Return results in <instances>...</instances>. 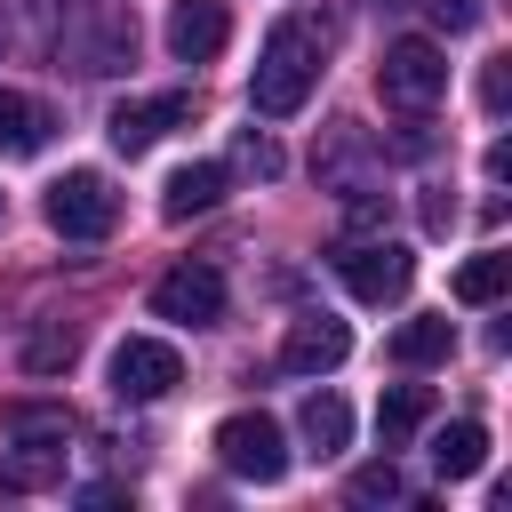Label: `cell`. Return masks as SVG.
<instances>
[{
	"label": "cell",
	"mask_w": 512,
	"mask_h": 512,
	"mask_svg": "<svg viewBox=\"0 0 512 512\" xmlns=\"http://www.w3.org/2000/svg\"><path fill=\"white\" fill-rule=\"evenodd\" d=\"M224 40H232L224 0H176L168 8V56L176 64H208V56H224Z\"/></svg>",
	"instance_id": "obj_9"
},
{
	"label": "cell",
	"mask_w": 512,
	"mask_h": 512,
	"mask_svg": "<svg viewBox=\"0 0 512 512\" xmlns=\"http://www.w3.org/2000/svg\"><path fill=\"white\" fill-rule=\"evenodd\" d=\"M0 40H8V32H0Z\"/></svg>",
	"instance_id": "obj_25"
},
{
	"label": "cell",
	"mask_w": 512,
	"mask_h": 512,
	"mask_svg": "<svg viewBox=\"0 0 512 512\" xmlns=\"http://www.w3.org/2000/svg\"><path fill=\"white\" fill-rule=\"evenodd\" d=\"M240 168H256V176H280V152H272V144L248 128V136H240Z\"/></svg>",
	"instance_id": "obj_22"
},
{
	"label": "cell",
	"mask_w": 512,
	"mask_h": 512,
	"mask_svg": "<svg viewBox=\"0 0 512 512\" xmlns=\"http://www.w3.org/2000/svg\"><path fill=\"white\" fill-rule=\"evenodd\" d=\"M504 288H512V256H504V248L464 256V264H456V280H448V296H456V304H496Z\"/></svg>",
	"instance_id": "obj_15"
},
{
	"label": "cell",
	"mask_w": 512,
	"mask_h": 512,
	"mask_svg": "<svg viewBox=\"0 0 512 512\" xmlns=\"http://www.w3.org/2000/svg\"><path fill=\"white\" fill-rule=\"evenodd\" d=\"M72 352H80L72 328H40V336L24 344V368H32V376H56V368H72Z\"/></svg>",
	"instance_id": "obj_21"
},
{
	"label": "cell",
	"mask_w": 512,
	"mask_h": 512,
	"mask_svg": "<svg viewBox=\"0 0 512 512\" xmlns=\"http://www.w3.org/2000/svg\"><path fill=\"white\" fill-rule=\"evenodd\" d=\"M344 496H352V504H400V496H408V480H400V464H392V456H376V464H360V472H352V488H344Z\"/></svg>",
	"instance_id": "obj_20"
},
{
	"label": "cell",
	"mask_w": 512,
	"mask_h": 512,
	"mask_svg": "<svg viewBox=\"0 0 512 512\" xmlns=\"http://www.w3.org/2000/svg\"><path fill=\"white\" fill-rule=\"evenodd\" d=\"M152 312L176 320V328L224 320V272H216V264H176V272H160V280H152Z\"/></svg>",
	"instance_id": "obj_7"
},
{
	"label": "cell",
	"mask_w": 512,
	"mask_h": 512,
	"mask_svg": "<svg viewBox=\"0 0 512 512\" xmlns=\"http://www.w3.org/2000/svg\"><path fill=\"white\" fill-rule=\"evenodd\" d=\"M480 464H488V432H480L472 416H464V424H440V440H432V472H440V480H472Z\"/></svg>",
	"instance_id": "obj_16"
},
{
	"label": "cell",
	"mask_w": 512,
	"mask_h": 512,
	"mask_svg": "<svg viewBox=\"0 0 512 512\" xmlns=\"http://www.w3.org/2000/svg\"><path fill=\"white\" fill-rule=\"evenodd\" d=\"M176 384H184L176 344H160V336H128V344H112V400L152 408V400H168Z\"/></svg>",
	"instance_id": "obj_6"
},
{
	"label": "cell",
	"mask_w": 512,
	"mask_h": 512,
	"mask_svg": "<svg viewBox=\"0 0 512 512\" xmlns=\"http://www.w3.org/2000/svg\"><path fill=\"white\" fill-rule=\"evenodd\" d=\"M344 352H352V328H344V320H328V312H312V320H296V328H288L280 368H288V376H328V368H344Z\"/></svg>",
	"instance_id": "obj_10"
},
{
	"label": "cell",
	"mask_w": 512,
	"mask_h": 512,
	"mask_svg": "<svg viewBox=\"0 0 512 512\" xmlns=\"http://www.w3.org/2000/svg\"><path fill=\"white\" fill-rule=\"evenodd\" d=\"M480 104H488V112H504V56L480 72Z\"/></svg>",
	"instance_id": "obj_24"
},
{
	"label": "cell",
	"mask_w": 512,
	"mask_h": 512,
	"mask_svg": "<svg viewBox=\"0 0 512 512\" xmlns=\"http://www.w3.org/2000/svg\"><path fill=\"white\" fill-rule=\"evenodd\" d=\"M16 448H24V456L0 472L8 488H48V480L64 472V440H16Z\"/></svg>",
	"instance_id": "obj_19"
},
{
	"label": "cell",
	"mask_w": 512,
	"mask_h": 512,
	"mask_svg": "<svg viewBox=\"0 0 512 512\" xmlns=\"http://www.w3.org/2000/svg\"><path fill=\"white\" fill-rule=\"evenodd\" d=\"M0 432L8 440H72V408L64 400H8L0 408Z\"/></svg>",
	"instance_id": "obj_17"
},
{
	"label": "cell",
	"mask_w": 512,
	"mask_h": 512,
	"mask_svg": "<svg viewBox=\"0 0 512 512\" xmlns=\"http://www.w3.org/2000/svg\"><path fill=\"white\" fill-rule=\"evenodd\" d=\"M376 88L392 96V104H408V112H424V104H440L448 96V48L440 40H392L384 48V72H376Z\"/></svg>",
	"instance_id": "obj_5"
},
{
	"label": "cell",
	"mask_w": 512,
	"mask_h": 512,
	"mask_svg": "<svg viewBox=\"0 0 512 512\" xmlns=\"http://www.w3.org/2000/svg\"><path fill=\"white\" fill-rule=\"evenodd\" d=\"M424 416H432V392H424V384H392V392L376 400V440H384V448H408V440L424 432Z\"/></svg>",
	"instance_id": "obj_14"
},
{
	"label": "cell",
	"mask_w": 512,
	"mask_h": 512,
	"mask_svg": "<svg viewBox=\"0 0 512 512\" xmlns=\"http://www.w3.org/2000/svg\"><path fill=\"white\" fill-rule=\"evenodd\" d=\"M48 224H56L64 240H104V232L120 224V192H112L96 168H64V176L48 184Z\"/></svg>",
	"instance_id": "obj_4"
},
{
	"label": "cell",
	"mask_w": 512,
	"mask_h": 512,
	"mask_svg": "<svg viewBox=\"0 0 512 512\" xmlns=\"http://www.w3.org/2000/svg\"><path fill=\"white\" fill-rule=\"evenodd\" d=\"M448 352H456V320H448V312H416V320L392 328V360H400V368H432V360H448Z\"/></svg>",
	"instance_id": "obj_13"
},
{
	"label": "cell",
	"mask_w": 512,
	"mask_h": 512,
	"mask_svg": "<svg viewBox=\"0 0 512 512\" xmlns=\"http://www.w3.org/2000/svg\"><path fill=\"white\" fill-rule=\"evenodd\" d=\"M48 104L40 96H24V88H0V160H32V152H48Z\"/></svg>",
	"instance_id": "obj_12"
},
{
	"label": "cell",
	"mask_w": 512,
	"mask_h": 512,
	"mask_svg": "<svg viewBox=\"0 0 512 512\" xmlns=\"http://www.w3.org/2000/svg\"><path fill=\"white\" fill-rule=\"evenodd\" d=\"M312 80H320V32H312V24H296V16H280V24L264 32V48H256L248 104H256L264 120H288V112H304Z\"/></svg>",
	"instance_id": "obj_1"
},
{
	"label": "cell",
	"mask_w": 512,
	"mask_h": 512,
	"mask_svg": "<svg viewBox=\"0 0 512 512\" xmlns=\"http://www.w3.org/2000/svg\"><path fill=\"white\" fill-rule=\"evenodd\" d=\"M216 464H224L232 480L272 488V480L288 472V440H280V424H272L264 408H240V416H224V424H216Z\"/></svg>",
	"instance_id": "obj_2"
},
{
	"label": "cell",
	"mask_w": 512,
	"mask_h": 512,
	"mask_svg": "<svg viewBox=\"0 0 512 512\" xmlns=\"http://www.w3.org/2000/svg\"><path fill=\"white\" fill-rule=\"evenodd\" d=\"M296 424H304V440H312V456H336V448L352 440V408H344L336 392H304V408H296Z\"/></svg>",
	"instance_id": "obj_18"
},
{
	"label": "cell",
	"mask_w": 512,
	"mask_h": 512,
	"mask_svg": "<svg viewBox=\"0 0 512 512\" xmlns=\"http://www.w3.org/2000/svg\"><path fill=\"white\" fill-rule=\"evenodd\" d=\"M192 120V96L184 88H168V96H136V104H112V120H104V136H112V152H152L168 128H184Z\"/></svg>",
	"instance_id": "obj_8"
},
{
	"label": "cell",
	"mask_w": 512,
	"mask_h": 512,
	"mask_svg": "<svg viewBox=\"0 0 512 512\" xmlns=\"http://www.w3.org/2000/svg\"><path fill=\"white\" fill-rule=\"evenodd\" d=\"M224 184H232V176H224V160H192V168H176V176L160 184V216H168V224L208 216V208L224 200Z\"/></svg>",
	"instance_id": "obj_11"
},
{
	"label": "cell",
	"mask_w": 512,
	"mask_h": 512,
	"mask_svg": "<svg viewBox=\"0 0 512 512\" xmlns=\"http://www.w3.org/2000/svg\"><path fill=\"white\" fill-rule=\"evenodd\" d=\"M328 264H336V280H344L360 304H400L408 280H416V256H408L400 240H344Z\"/></svg>",
	"instance_id": "obj_3"
},
{
	"label": "cell",
	"mask_w": 512,
	"mask_h": 512,
	"mask_svg": "<svg viewBox=\"0 0 512 512\" xmlns=\"http://www.w3.org/2000/svg\"><path fill=\"white\" fill-rule=\"evenodd\" d=\"M432 16H440L448 32H472V24H480V0H432Z\"/></svg>",
	"instance_id": "obj_23"
}]
</instances>
